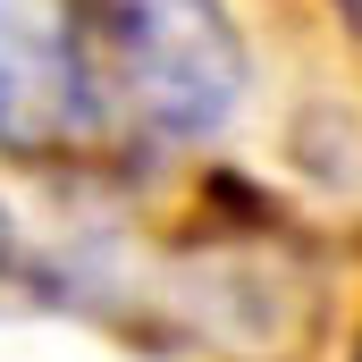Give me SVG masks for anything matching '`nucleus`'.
Listing matches in <instances>:
<instances>
[{"instance_id": "f257e3e1", "label": "nucleus", "mask_w": 362, "mask_h": 362, "mask_svg": "<svg viewBox=\"0 0 362 362\" xmlns=\"http://www.w3.org/2000/svg\"><path fill=\"white\" fill-rule=\"evenodd\" d=\"M85 85L101 76L160 135H211L245 93V42L219 0H76Z\"/></svg>"}, {"instance_id": "f03ea898", "label": "nucleus", "mask_w": 362, "mask_h": 362, "mask_svg": "<svg viewBox=\"0 0 362 362\" xmlns=\"http://www.w3.org/2000/svg\"><path fill=\"white\" fill-rule=\"evenodd\" d=\"M85 51L59 0H0V144H51L85 118Z\"/></svg>"}, {"instance_id": "7ed1b4c3", "label": "nucleus", "mask_w": 362, "mask_h": 362, "mask_svg": "<svg viewBox=\"0 0 362 362\" xmlns=\"http://www.w3.org/2000/svg\"><path fill=\"white\" fill-rule=\"evenodd\" d=\"M8 253H17V245H8V211H0V270H8Z\"/></svg>"}, {"instance_id": "20e7f679", "label": "nucleus", "mask_w": 362, "mask_h": 362, "mask_svg": "<svg viewBox=\"0 0 362 362\" xmlns=\"http://www.w3.org/2000/svg\"><path fill=\"white\" fill-rule=\"evenodd\" d=\"M354 362H362V354H354Z\"/></svg>"}]
</instances>
